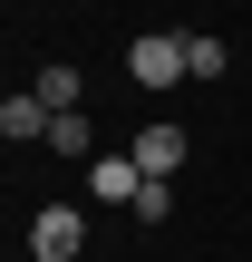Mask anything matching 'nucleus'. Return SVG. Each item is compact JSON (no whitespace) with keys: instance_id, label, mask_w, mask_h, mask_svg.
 Masks as SVG:
<instances>
[{"instance_id":"f03ea898","label":"nucleus","mask_w":252,"mask_h":262,"mask_svg":"<svg viewBox=\"0 0 252 262\" xmlns=\"http://www.w3.org/2000/svg\"><path fill=\"white\" fill-rule=\"evenodd\" d=\"M87 253V214L78 204H39L29 214V262H78Z\"/></svg>"},{"instance_id":"1a4fd4ad","label":"nucleus","mask_w":252,"mask_h":262,"mask_svg":"<svg viewBox=\"0 0 252 262\" xmlns=\"http://www.w3.org/2000/svg\"><path fill=\"white\" fill-rule=\"evenodd\" d=\"M136 224H146V233L175 224V185H146V194H136Z\"/></svg>"},{"instance_id":"7ed1b4c3","label":"nucleus","mask_w":252,"mask_h":262,"mask_svg":"<svg viewBox=\"0 0 252 262\" xmlns=\"http://www.w3.org/2000/svg\"><path fill=\"white\" fill-rule=\"evenodd\" d=\"M126 156H136V175H146V185H175V175H185V126H175V117H146Z\"/></svg>"},{"instance_id":"423d86ee","label":"nucleus","mask_w":252,"mask_h":262,"mask_svg":"<svg viewBox=\"0 0 252 262\" xmlns=\"http://www.w3.org/2000/svg\"><path fill=\"white\" fill-rule=\"evenodd\" d=\"M49 126H58V117H49L39 97H0V136H10V146H49Z\"/></svg>"},{"instance_id":"6e6552de","label":"nucleus","mask_w":252,"mask_h":262,"mask_svg":"<svg viewBox=\"0 0 252 262\" xmlns=\"http://www.w3.org/2000/svg\"><path fill=\"white\" fill-rule=\"evenodd\" d=\"M87 146H97V136H87V107H78V117H58V126H49V156H87Z\"/></svg>"},{"instance_id":"0eeeda50","label":"nucleus","mask_w":252,"mask_h":262,"mask_svg":"<svg viewBox=\"0 0 252 262\" xmlns=\"http://www.w3.org/2000/svg\"><path fill=\"white\" fill-rule=\"evenodd\" d=\"M223 68H233V49H223V39H214V29H194V78H204V88H214V78H223Z\"/></svg>"},{"instance_id":"f257e3e1","label":"nucleus","mask_w":252,"mask_h":262,"mask_svg":"<svg viewBox=\"0 0 252 262\" xmlns=\"http://www.w3.org/2000/svg\"><path fill=\"white\" fill-rule=\"evenodd\" d=\"M126 78H136V88L194 78V29H136V39H126Z\"/></svg>"},{"instance_id":"39448f33","label":"nucleus","mask_w":252,"mask_h":262,"mask_svg":"<svg viewBox=\"0 0 252 262\" xmlns=\"http://www.w3.org/2000/svg\"><path fill=\"white\" fill-rule=\"evenodd\" d=\"M87 185H97V204H126V214H136V194H146L136 156H97V165H87Z\"/></svg>"},{"instance_id":"20e7f679","label":"nucleus","mask_w":252,"mask_h":262,"mask_svg":"<svg viewBox=\"0 0 252 262\" xmlns=\"http://www.w3.org/2000/svg\"><path fill=\"white\" fill-rule=\"evenodd\" d=\"M29 97H39V107H49V117H78V97H87V78H78V68H68V58H49V68H39V78H29Z\"/></svg>"}]
</instances>
